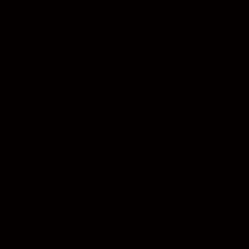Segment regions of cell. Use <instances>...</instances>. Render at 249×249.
<instances>
[]
</instances>
